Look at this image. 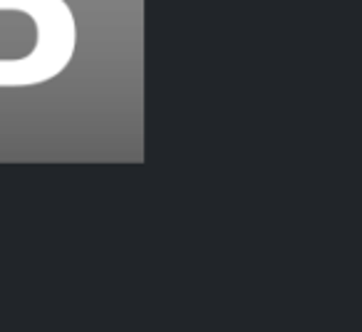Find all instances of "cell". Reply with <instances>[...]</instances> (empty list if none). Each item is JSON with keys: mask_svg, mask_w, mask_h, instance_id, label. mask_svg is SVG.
<instances>
[{"mask_svg": "<svg viewBox=\"0 0 362 332\" xmlns=\"http://www.w3.org/2000/svg\"><path fill=\"white\" fill-rule=\"evenodd\" d=\"M75 45V16L65 0H0V87L55 80Z\"/></svg>", "mask_w": 362, "mask_h": 332, "instance_id": "6da1fadb", "label": "cell"}]
</instances>
